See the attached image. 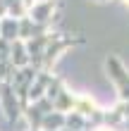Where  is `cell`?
Returning a JSON list of instances; mask_svg holds the SVG:
<instances>
[{
    "label": "cell",
    "instance_id": "1",
    "mask_svg": "<svg viewBox=\"0 0 129 131\" xmlns=\"http://www.w3.org/2000/svg\"><path fill=\"white\" fill-rule=\"evenodd\" d=\"M86 38L84 36H67V34H55L50 31V41L45 45V52H43V64H41V72H50L53 64H55L57 55L67 48H74V45H84Z\"/></svg>",
    "mask_w": 129,
    "mask_h": 131
},
{
    "label": "cell",
    "instance_id": "2",
    "mask_svg": "<svg viewBox=\"0 0 129 131\" xmlns=\"http://www.w3.org/2000/svg\"><path fill=\"white\" fill-rule=\"evenodd\" d=\"M45 98L53 103V110L57 112H72V110H79V95H74L67 91L62 76H53L50 86H48V93H45Z\"/></svg>",
    "mask_w": 129,
    "mask_h": 131
},
{
    "label": "cell",
    "instance_id": "3",
    "mask_svg": "<svg viewBox=\"0 0 129 131\" xmlns=\"http://www.w3.org/2000/svg\"><path fill=\"white\" fill-rule=\"evenodd\" d=\"M105 72H108L110 81L115 83V88L120 93V103L129 105V72L122 64V60L117 55H108L105 57Z\"/></svg>",
    "mask_w": 129,
    "mask_h": 131
},
{
    "label": "cell",
    "instance_id": "4",
    "mask_svg": "<svg viewBox=\"0 0 129 131\" xmlns=\"http://www.w3.org/2000/svg\"><path fill=\"white\" fill-rule=\"evenodd\" d=\"M38 72H41V69L26 64V67L17 69V72H14V76H12V88H14V93H17V98H19L22 110H26V107H29V91H31V86H34V81H36V76H38Z\"/></svg>",
    "mask_w": 129,
    "mask_h": 131
},
{
    "label": "cell",
    "instance_id": "5",
    "mask_svg": "<svg viewBox=\"0 0 129 131\" xmlns=\"http://www.w3.org/2000/svg\"><path fill=\"white\" fill-rule=\"evenodd\" d=\"M0 105H3L5 119H7L10 126H14L22 117H24V110H22V105H19V98H17V93H14V88H12V81H3V86H0Z\"/></svg>",
    "mask_w": 129,
    "mask_h": 131
},
{
    "label": "cell",
    "instance_id": "6",
    "mask_svg": "<svg viewBox=\"0 0 129 131\" xmlns=\"http://www.w3.org/2000/svg\"><path fill=\"white\" fill-rule=\"evenodd\" d=\"M48 112H53V103L48 98H41L36 103H29V107L24 110V119L29 122V129L31 131H41V122Z\"/></svg>",
    "mask_w": 129,
    "mask_h": 131
},
{
    "label": "cell",
    "instance_id": "7",
    "mask_svg": "<svg viewBox=\"0 0 129 131\" xmlns=\"http://www.w3.org/2000/svg\"><path fill=\"white\" fill-rule=\"evenodd\" d=\"M57 0H43V3H34V7L29 10V17H31L36 24H45L53 26V19H55V10H57Z\"/></svg>",
    "mask_w": 129,
    "mask_h": 131
},
{
    "label": "cell",
    "instance_id": "8",
    "mask_svg": "<svg viewBox=\"0 0 129 131\" xmlns=\"http://www.w3.org/2000/svg\"><path fill=\"white\" fill-rule=\"evenodd\" d=\"M53 76H55V74H50V72H38V76H36L31 91H29V103H36V100L45 98L48 86H50V81H53Z\"/></svg>",
    "mask_w": 129,
    "mask_h": 131
},
{
    "label": "cell",
    "instance_id": "9",
    "mask_svg": "<svg viewBox=\"0 0 129 131\" xmlns=\"http://www.w3.org/2000/svg\"><path fill=\"white\" fill-rule=\"evenodd\" d=\"M0 38L14 43L19 38V19L17 17H3L0 19Z\"/></svg>",
    "mask_w": 129,
    "mask_h": 131
},
{
    "label": "cell",
    "instance_id": "10",
    "mask_svg": "<svg viewBox=\"0 0 129 131\" xmlns=\"http://www.w3.org/2000/svg\"><path fill=\"white\" fill-rule=\"evenodd\" d=\"M65 119H67V112L53 110V112H48V114L43 117L41 131H60V129H65Z\"/></svg>",
    "mask_w": 129,
    "mask_h": 131
},
{
    "label": "cell",
    "instance_id": "11",
    "mask_svg": "<svg viewBox=\"0 0 129 131\" xmlns=\"http://www.w3.org/2000/svg\"><path fill=\"white\" fill-rule=\"evenodd\" d=\"M10 60H12V64L17 67V69H22V67H26L29 64V50H26V43L24 41H14L12 43V55H10Z\"/></svg>",
    "mask_w": 129,
    "mask_h": 131
},
{
    "label": "cell",
    "instance_id": "12",
    "mask_svg": "<svg viewBox=\"0 0 129 131\" xmlns=\"http://www.w3.org/2000/svg\"><path fill=\"white\" fill-rule=\"evenodd\" d=\"M86 126H88V117H86V114H81V112H77V110L67 112L65 129H70V131H84Z\"/></svg>",
    "mask_w": 129,
    "mask_h": 131
},
{
    "label": "cell",
    "instance_id": "13",
    "mask_svg": "<svg viewBox=\"0 0 129 131\" xmlns=\"http://www.w3.org/2000/svg\"><path fill=\"white\" fill-rule=\"evenodd\" d=\"M5 3H7V12H10V17L22 19V17H26V14H29L26 5L22 3V0H5Z\"/></svg>",
    "mask_w": 129,
    "mask_h": 131
},
{
    "label": "cell",
    "instance_id": "14",
    "mask_svg": "<svg viewBox=\"0 0 129 131\" xmlns=\"http://www.w3.org/2000/svg\"><path fill=\"white\" fill-rule=\"evenodd\" d=\"M10 55H12V43L5 41V38H0V62L10 60Z\"/></svg>",
    "mask_w": 129,
    "mask_h": 131
},
{
    "label": "cell",
    "instance_id": "15",
    "mask_svg": "<svg viewBox=\"0 0 129 131\" xmlns=\"http://www.w3.org/2000/svg\"><path fill=\"white\" fill-rule=\"evenodd\" d=\"M22 3H24V5H26V10H31V7H34V3H36V0H22Z\"/></svg>",
    "mask_w": 129,
    "mask_h": 131
},
{
    "label": "cell",
    "instance_id": "16",
    "mask_svg": "<svg viewBox=\"0 0 129 131\" xmlns=\"http://www.w3.org/2000/svg\"><path fill=\"white\" fill-rule=\"evenodd\" d=\"M60 131H70V129H60Z\"/></svg>",
    "mask_w": 129,
    "mask_h": 131
},
{
    "label": "cell",
    "instance_id": "17",
    "mask_svg": "<svg viewBox=\"0 0 129 131\" xmlns=\"http://www.w3.org/2000/svg\"><path fill=\"white\" fill-rule=\"evenodd\" d=\"M36 3H43V0H36Z\"/></svg>",
    "mask_w": 129,
    "mask_h": 131
},
{
    "label": "cell",
    "instance_id": "18",
    "mask_svg": "<svg viewBox=\"0 0 129 131\" xmlns=\"http://www.w3.org/2000/svg\"><path fill=\"white\" fill-rule=\"evenodd\" d=\"M0 86H3V79H0Z\"/></svg>",
    "mask_w": 129,
    "mask_h": 131
},
{
    "label": "cell",
    "instance_id": "19",
    "mask_svg": "<svg viewBox=\"0 0 129 131\" xmlns=\"http://www.w3.org/2000/svg\"><path fill=\"white\" fill-rule=\"evenodd\" d=\"M96 3H103V0H96Z\"/></svg>",
    "mask_w": 129,
    "mask_h": 131
},
{
    "label": "cell",
    "instance_id": "20",
    "mask_svg": "<svg viewBox=\"0 0 129 131\" xmlns=\"http://www.w3.org/2000/svg\"><path fill=\"white\" fill-rule=\"evenodd\" d=\"M26 131H31V129H26Z\"/></svg>",
    "mask_w": 129,
    "mask_h": 131
},
{
    "label": "cell",
    "instance_id": "21",
    "mask_svg": "<svg viewBox=\"0 0 129 131\" xmlns=\"http://www.w3.org/2000/svg\"><path fill=\"white\" fill-rule=\"evenodd\" d=\"M127 3H129V0H127Z\"/></svg>",
    "mask_w": 129,
    "mask_h": 131
}]
</instances>
